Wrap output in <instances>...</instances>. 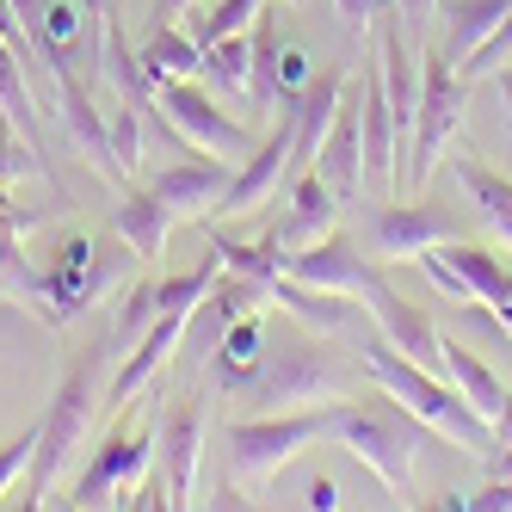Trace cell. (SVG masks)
Listing matches in <instances>:
<instances>
[{
	"mask_svg": "<svg viewBox=\"0 0 512 512\" xmlns=\"http://www.w3.org/2000/svg\"><path fill=\"white\" fill-rule=\"evenodd\" d=\"M290 321V315H284ZM352 389V364L346 352L327 346V334H309L303 321H290V334L272 340L266 327V352L247 377H235L223 395L247 401L253 414H284V408H321V401H346Z\"/></svg>",
	"mask_w": 512,
	"mask_h": 512,
	"instance_id": "1",
	"label": "cell"
},
{
	"mask_svg": "<svg viewBox=\"0 0 512 512\" xmlns=\"http://www.w3.org/2000/svg\"><path fill=\"white\" fill-rule=\"evenodd\" d=\"M364 371H371V383H377L389 401H401V408H408L432 438H451V445H463V451H475V457L494 451V426L457 395V383L438 377V371H426V364H414V358H401L383 334L364 346Z\"/></svg>",
	"mask_w": 512,
	"mask_h": 512,
	"instance_id": "2",
	"label": "cell"
},
{
	"mask_svg": "<svg viewBox=\"0 0 512 512\" xmlns=\"http://www.w3.org/2000/svg\"><path fill=\"white\" fill-rule=\"evenodd\" d=\"M334 414H340V401L235 420L229 426V482H235V494H266L309 445H327V438H334Z\"/></svg>",
	"mask_w": 512,
	"mask_h": 512,
	"instance_id": "3",
	"label": "cell"
},
{
	"mask_svg": "<svg viewBox=\"0 0 512 512\" xmlns=\"http://www.w3.org/2000/svg\"><path fill=\"white\" fill-rule=\"evenodd\" d=\"M99 371H105V346H87V352L62 371L50 408L38 414L44 432H38V457H31V500H25V506H50V500H56V482L68 475V457L81 451V438H87L99 401H105Z\"/></svg>",
	"mask_w": 512,
	"mask_h": 512,
	"instance_id": "4",
	"label": "cell"
},
{
	"mask_svg": "<svg viewBox=\"0 0 512 512\" xmlns=\"http://www.w3.org/2000/svg\"><path fill=\"white\" fill-rule=\"evenodd\" d=\"M334 445H346L395 500H414V457L426 445V426L401 401H340L334 414Z\"/></svg>",
	"mask_w": 512,
	"mask_h": 512,
	"instance_id": "5",
	"label": "cell"
},
{
	"mask_svg": "<svg viewBox=\"0 0 512 512\" xmlns=\"http://www.w3.org/2000/svg\"><path fill=\"white\" fill-rule=\"evenodd\" d=\"M469 124V75H457L451 56H438L432 44H420V124H414V149L401 161V198L426 192V179L438 173L457 149V136Z\"/></svg>",
	"mask_w": 512,
	"mask_h": 512,
	"instance_id": "6",
	"label": "cell"
},
{
	"mask_svg": "<svg viewBox=\"0 0 512 512\" xmlns=\"http://www.w3.org/2000/svg\"><path fill=\"white\" fill-rule=\"evenodd\" d=\"M161 457V426H130V420H112V432L99 438V451L87 457L75 494L68 506H124L142 482H149V469Z\"/></svg>",
	"mask_w": 512,
	"mask_h": 512,
	"instance_id": "7",
	"label": "cell"
},
{
	"mask_svg": "<svg viewBox=\"0 0 512 512\" xmlns=\"http://www.w3.org/2000/svg\"><path fill=\"white\" fill-rule=\"evenodd\" d=\"M155 105H161V124L179 149H198V155H216V161H247L260 149V136L247 124H235L198 81H161Z\"/></svg>",
	"mask_w": 512,
	"mask_h": 512,
	"instance_id": "8",
	"label": "cell"
},
{
	"mask_svg": "<svg viewBox=\"0 0 512 512\" xmlns=\"http://www.w3.org/2000/svg\"><path fill=\"white\" fill-rule=\"evenodd\" d=\"M290 149H297V112H290V99H284L272 136L241 161V173H229V192L216 198V210L204 216V223H235V216L266 210V204L284 192V179H290Z\"/></svg>",
	"mask_w": 512,
	"mask_h": 512,
	"instance_id": "9",
	"label": "cell"
},
{
	"mask_svg": "<svg viewBox=\"0 0 512 512\" xmlns=\"http://www.w3.org/2000/svg\"><path fill=\"white\" fill-rule=\"evenodd\" d=\"M463 235V223H457V210H445V204H408V198H383L377 204V216H371V253L383 266H401V260H420V253H432V247H445V241H457Z\"/></svg>",
	"mask_w": 512,
	"mask_h": 512,
	"instance_id": "10",
	"label": "cell"
},
{
	"mask_svg": "<svg viewBox=\"0 0 512 512\" xmlns=\"http://www.w3.org/2000/svg\"><path fill=\"white\" fill-rule=\"evenodd\" d=\"M364 309H371V321H377V334L401 352V358H414V364H426V371H438L445 377V334H438L432 327V315L426 309H414L408 297H401V290L383 278V272H371L364 278Z\"/></svg>",
	"mask_w": 512,
	"mask_h": 512,
	"instance_id": "11",
	"label": "cell"
},
{
	"mask_svg": "<svg viewBox=\"0 0 512 512\" xmlns=\"http://www.w3.org/2000/svg\"><path fill=\"white\" fill-rule=\"evenodd\" d=\"M192 309H198V303H167V309L130 340V352H124V364H118V377L105 383V401H112L118 414L136 408V395L161 377V364H167L179 346H186V321H192Z\"/></svg>",
	"mask_w": 512,
	"mask_h": 512,
	"instance_id": "12",
	"label": "cell"
},
{
	"mask_svg": "<svg viewBox=\"0 0 512 512\" xmlns=\"http://www.w3.org/2000/svg\"><path fill=\"white\" fill-rule=\"evenodd\" d=\"M198 463H204V401H179L161 414V475H167V506H192L198 494Z\"/></svg>",
	"mask_w": 512,
	"mask_h": 512,
	"instance_id": "13",
	"label": "cell"
},
{
	"mask_svg": "<svg viewBox=\"0 0 512 512\" xmlns=\"http://www.w3.org/2000/svg\"><path fill=\"white\" fill-rule=\"evenodd\" d=\"M50 81H56V105H62V124L68 136H75V149L93 161L99 179H112V186H124V167H118V149H112V124L99 118V105L87 99V87L68 75V62L50 68Z\"/></svg>",
	"mask_w": 512,
	"mask_h": 512,
	"instance_id": "14",
	"label": "cell"
},
{
	"mask_svg": "<svg viewBox=\"0 0 512 512\" xmlns=\"http://www.w3.org/2000/svg\"><path fill=\"white\" fill-rule=\"evenodd\" d=\"M340 192L321 179V167H309V173H290L284 179V223H278V241L297 253V247H309V241H321V235H334L340 229Z\"/></svg>",
	"mask_w": 512,
	"mask_h": 512,
	"instance_id": "15",
	"label": "cell"
},
{
	"mask_svg": "<svg viewBox=\"0 0 512 512\" xmlns=\"http://www.w3.org/2000/svg\"><path fill=\"white\" fill-rule=\"evenodd\" d=\"M284 272L297 278V284H315V290H340V297H358L364 278H371L377 266L364 260V253L346 241V235H321L297 253H284Z\"/></svg>",
	"mask_w": 512,
	"mask_h": 512,
	"instance_id": "16",
	"label": "cell"
},
{
	"mask_svg": "<svg viewBox=\"0 0 512 512\" xmlns=\"http://www.w3.org/2000/svg\"><path fill=\"white\" fill-rule=\"evenodd\" d=\"M340 99H346V75H340V68H321V75H315L297 99H290V112H297V149H290V173H309V167H315L327 130H334V118H340Z\"/></svg>",
	"mask_w": 512,
	"mask_h": 512,
	"instance_id": "17",
	"label": "cell"
},
{
	"mask_svg": "<svg viewBox=\"0 0 512 512\" xmlns=\"http://www.w3.org/2000/svg\"><path fill=\"white\" fill-rule=\"evenodd\" d=\"M506 13H512V0H438V44L432 50L463 68L500 31Z\"/></svg>",
	"mask_w": 512,
	"mask_h": 512,
	"instance_id": "18",
	"label": "cell"
},
{
	"mask_svg": "<svg viewBox=\"0 0 512 512\" xmlns=\"http://www.w3.org/2000/svg\"><path fill=\"white\" fill-rule=\"evenodd\" d=\"M266 297H272V303H278L290 321H303L309 334H327V340H334V334H346V327L358 321V315H352V303L340 297V290H315V284H297L290 272H278V278L266 284Z\"/></svg>",
	"mask_w": 512,
	"mask_h": 512,
	"instance_id": "19",
	"label": "cell"
},
{
	"mask_svg": "<svg viewBox=\"0 0 512 512\" xmlns=\"http://www.w3.org/2000/svg\"><path fill=\"white\" fill-rule=\"evenodd\" d=\"M315 167H321V179H327V186H334L346 204L364 192V130H358V105L340 99V118H334V130H327Z\"/></svg>",
	"mask_w": 512,
	"mask_h": 512,
	"instance_id": "20",
	"label": "cell"
},
{
	"mask_svg": "<svg viewBox=\"0 0 512 512\" xmlns=\"http://www.w3.org/2000/svg\"><path fill=\"white\" fill-rule=\"evenodd\" d=\"M173 223H179V210L155 186L124 198V204H112V229H118V241L136 253V260H155V253L167 247V235H173Z\"/></svg>",
	"mask_w": 512,
	"mask_h": 512,
	"instance_id": "21",
	"label": "cell"
},
{
	"mask_svg": "<svg viewBox=\"0 0 512 512\" xmlns=\"http://www.w3.org/2000/svg\"><path fill=\"white\" fill-rule=\"evenodd\" d=\"M155 192L179 210V216H198V223H204V216L216 210V198H223L229 192V161H179V167H167L161 179H155Z\"/></svg>",
	"mask_w": 512,
	"mask_h": 512,
	"instance_id": "22",
	"label": "cell"
},
{
	"mask_svg": "<svg viewBox=\"0 0 512 512\" xmlns=\"http://www.w3.org/2000/svg\"><path fill=\"white\" fill-rule=\"evenodd\" d=\"M438 260H445L457 278H463V290H469V303H506L512 297V266L500 260L494 247H475V241H445V247H432Z\"/></svg>",
	"mask_w": 512,
	"mask_h": 512,
	"instance_id": "23",
	"label": "cell"
},
{
	"mask_svg": "<svg viewBox=\"0 0 512 512\" xmlns=\"http://www.w3.org/2000/svg\"><path fill=\"white\" fill-rule=\"evenodd\" d=\"M445 377L457 383V395H463L488 426L500 420V408H506V383H500V371H494V364L475 352V346H463V340H451V334H445Z\"/></svg>",
	"mask_w": 512,
	"mask_h": 512,
	"instance_id": "24",
	"label": "cell"
},
{
	"mask_svg": "<svg viewBox=\"0 0 512 512\" xmlns=\"http://www.w3.org/2000/svg\"><path fill=\"white\" fill-rule=\"evenodd\" d=\"M451 173H457V186L469 192V204L482 210V223L512 247V173H494L488 161H475L469 149L451 161Z\"/></svg>",
	"mask_w": 512,
	"mask_h": 512,
	"instance_id": "25",
	"label": "cell"
},
{
	"mask_svg": "<svg viewBox=\"0 0 512 512\" xmlns=\"http://www.w3.org/2000/svg\"><path fill=\"white\" fill-rule=\"evenodd\" d=\"M142 68H149V81H198L204 75V44L192 38V31L179 25H149V38H142Z\"/></svg>",
	"mask_w": 512,
	"mask_h": 512,
	"instance_id": "26",
	"label": "cell"
},
{
	"mask_svg": "<svg viewBox=\"0 0 512 512\" xmlns=\"http://www.w3.org/2000/svg\"><path fill=\"white\" fill-rule=\"evenodd\" d=\"M0 118H7L31 149L44 155V118H38V93H31V75H25V56L0 38Z\"/></svg>",
	"mask_w": 512,
	"mask_h": 512,
	"instance_id": "27",
	"label": "cell"
},
{
	"mask_svg": "<svg viewBox=\"0 0 512 512\" xmlns=\"http://www.w3.org/2000/svg\"><path fill=\"white\" fill-rule=\"evenodd\" d=\"M260 352H266V315H241L223 334V346H216V358H210V383L229 389L235 377H247L253 364H260Z\"/></svg>",
	"mask_w": 512,
	"mask_h": 512,
	"instance_id": "28",
	"label": "cell"
},
{
	"mask_svg": "<svg viewBox=\"0 0 512 512\" xmlns=\"http://www.w3.org/2000/svg\"><path fill=\"white\" fill-rule=\"evenodd\" d=\"M210 229V247H216V260H223L229 272H241V278H260V284H272L278 272H284V241H278V229L266 235V241H229L216 223H204Z\"/></svg>",
	"mask_w": 512,
	"mask_h": 512,
	"instance_id": "29",
	"label": "cell"
},
{
	"mask_svg": "<svg viewBox=\"0 0 512 512\" xmlns=\"http://www.w3.org/2000/svg\"><path fill=\"white\" fill-rule=\"evenodd\" d=\"M204 75L223 87L235 105L253 99V31H241V38H223V44H210L204 50Z\"/></svg>",
	"mask_w": 512,
	"mask_h": 512,
	"instance_id": "30",
	"label": "cell"
},
{
	"mask_svg": "<svg viewBox=\"0 0 512 512\" xmlns=\"http://www.w3.org/2000/svg\"><path fill=\"white\" fill-rule=\"evenodd\" d=\"M266 7L272 0H204V13H198V25H192V38L210 50V44H223V38H241V31H253L266 19Z\"/></svg>",
	"mask_w": 512,
	"mask_h": 512,
	"instance_id": "31",
	"label": "cell"
},
{
	"mask_svg": "<svg viewBox=\"0 0 512 512\" xmlns=\"http://www.w3.org/2000/svg\"><path fill=\"white\" fill-rule=\"evenodd\" d=\"M25 173H38V179H50V161L31 149V142L0 118V186H7V179H25Z\"/></svg>",
	"mask_w": 512,
	"mask_h": 512,
	"instance_id": "32",
	"label": "cell"
},
{
	"mask_svg": "<svg viewBox=\"0 0 512 512\" xmlns=\"http://www.w3.org/2000/svg\"><path fill=\"white\" fill-rule=\"evenodd\" d=\"M38 432H44V420H31L19 438H7V445H0V500L13 494L19 475H31V457H38Z\"/></svg>",
	"mask_w": 512,
	"mask_h": 512,
	"instance_id": "33",
	"label": "cell"
},
{
	"mask_svg": "<svg viewBox=\"0 0 512 512\" xmlns=\"http://www.w3.org/2000/svg\"><path fill=\"white\" fill-rule=\"evenodd\" d=\"M112 149H118L124 179H136V167H142V112L124 99H118V118H112Z\"/></svg>",
	"mask_w": 512,
	"mask_h": 512,
	"instance_id": "34",
	"label": "cell"
},
{
	"mask_svg": "<svg viewBox=\"0 0 512 512\" xmlns=\"http://www.w3.org/2000/svg\"><path fill=\"white\" fill-rule=\"evenodd\" d=\"M506 62H512V13L500 19V31H494V38H488L482 50H475V56L457 68V75H469V81H488L494 68H506Z\"/></svg>",
	"mask_w": 512,
	"mask_h": 512,
	"instance_id": "35",
	"label": "cell"
},
{
	"mask_svg": "<svg viewBox=\"0 0 512 512\" xmlns=\"http://www.w3.org/2000/svg\"><path fill=\"white\" fill-rule=\"evenodd\" d=\"M0 38H7V44L25 56V68H38V75H50V62L38 56V44H31V31H25V19H19V7H13V0H0Z\"/></svg>",
	"mask_w": 512,
	"mask_h": 512,
	"instance_id": "36",
	"label": "cell"
},
{
	"mask_svg": "<svg viewBox=\"0 0 512 512\" xmlns=\"http://www.w3.org/2000/svg\"><path fill=\"white\" fill-rule=\"evenodd\" d=\"M482 463H488V475H512V389H506V408L494 420V451Z\"/></svg>",
	"mask_w": 512,
	"mask_h": 512,
	"instance_id": "37",
	"label": "cell"
},
{
	"mask_svg": "<svg viewBox=\"0 0 512 512\" xmlns=\"http://www.w3.org/2000/svg\"><path fill=\"white\" fill-rule=\"evenodd\" d=\"M463 512H512V475H488V482L463 500Z\"/></svg>",
	"mask_w": 512,
	"mask_h": 512,
	"instance_id": "38",
	"label": "cell"
},
{
	"mask_svg": "<svg viewBox=\"0 0 512 512\" xmlns=\"http://www.w3.org/2000/svg\"><path fill=\"white\" fill-rule=\"evenodd\" d=\"M334 7H340V19H346L352 31H364V38H371L377 19H383V13H395V0H334Z\"/></svg>",
	"mask_w": 512,
	"mask_h": 512,
	"instance_id": "39",
	"label": "cell"
},
{
	"mask_svg": "<svg viewBox=\"0 0 512 512\" xmlns=\"http://www.w3.org/2000/svg\"><path fill=\"white\" fill-rule=\"evenodd\" d=\"M395 19L408 25L414 44H426V31H432V19H438V0H395Z\"/></svg>",
	"mask_w": 512,
	"mask_h": 512,
	"instance_id": "40",
	"label": "cell"
},
{
	"mask_svg": "<svg viewBox=\"0 0 512 512\" xmlns=\"http://www.w3.org/2000/svg\"><path fill=\"white\" fill-rule=\"evenodd\" d=\"M192 7H204V0H155V25H179Z\"/></svg>",
	"mask_w": 512,
	"mask_h": 512,
	"instance_id": "41",
	"label": "cell"
},
{
	"mask_svg": "<svg viewBox=\"0 0 512 512\" xmlns=\"http://www.w3.org/2000/svg\"><path fill=\"white\" fill-rule=\"evenodd\" d=\"M303 500H309V506H321V512H334V506H340V488H334V482H309V494H303Z\"/></svg>",
	"mask_w": 512,
	"mask_h": 512,
	"instance_id": "42",
	"label": "cell"
},
{
	"mask_svg": "<svg viewBox=\"0 0 512 512\" xmlns=\"http://www.w3.org/2000/svg\"><path fill=\"white\" fill-rule=\"evenodd\" d=\"M488 81H500V112H506V136H512V62H506V68H494Z\"/></svg>",
	"mask_w": 512,
	"mask_h": 512,
	"instance_id": "43",
	"label": "cell"
},
{
	"mask_svg": "<svg viewBox=\"0 0 512 512\" xmlns=\"http://www.w3.org/2000/svg\"><path fill=\"white\" fill-rule=\"evenodd\" d=\"M278 7H303V0H278Z\"/></svg>",
	"mask_w": 512,
	"mask_h": 512,
	"instance_id": "44",
	"label": "cell"
}]
</instances>
